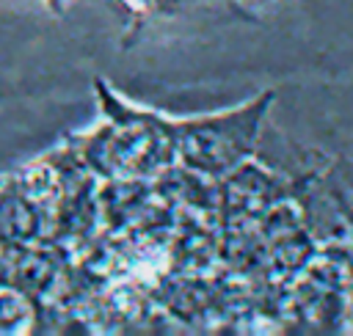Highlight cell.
Segmentation results:
<instances>
[{"label":"cell","instance_id":"obj_1","mask_svg":"<svg viewBox=\"0 0 353 336\" xmlns=\"http://www.w3.org/2000/svg\"><path fill=\"white\" fill-rule=\"evenodd\" d=\"M262 110H265V99L229 116H215V118H201V121H188L174 127L176 149L182 160L190 168H199L204 174L229 171L254 146Z\"/></svg>","mask_w":353,"mask_h":336},{"label":"cell","instance_id":"obj_2","mask_svg":"<svg viewBox=\"0 0 353 336\" xmlns=\"http://www.w3.org/2000/svg\"><path fill=\"white\" fill-rule=\"evenodd\" d=\"M94 149L97 165L102 168L119 174H146L165 162L171 149H176V132L165 129L154 118H141L130 113V121L116 124Z\"/></svg>","mask_w":353,"mask_h":336}]
</instances>
